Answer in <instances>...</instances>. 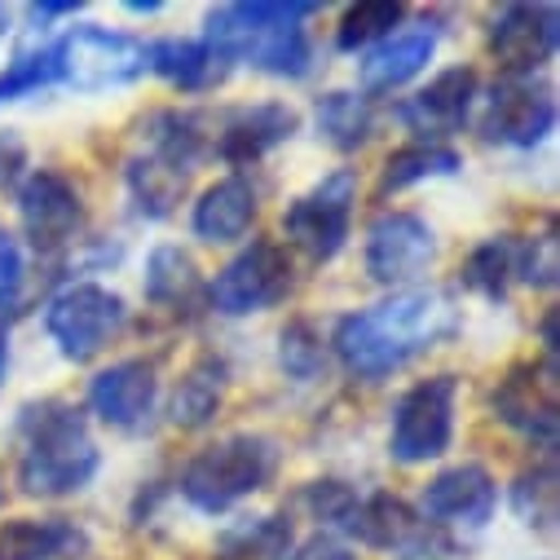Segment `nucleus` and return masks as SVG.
Segmentation results:
<instances>
[{
	"label": "nucleus",
	"mask_w": 560,
	"mask_h": 560,
	"mask_svg": "<svg viewBox=\"0 0 560 560\" xmlns=\"http://www.w3.org/2000/svg\"><path fill=\"white\" fill-rule=\"evenodd\" d=\"M459 331V310L438 288H406L380 305L353 310L336 323L331 349L353 380H388L419 353L438 349Z\"/></svg>",
	"instance_id": "obj_1"
},
{
	"label": "nucleus",
	"mask_w": 560,
	"mask_h": 560,
	"mask_svg": "<svg viewBox=\"0 0 560 560\" xmlns=\"http://www.w3.org/2000/svg\"><path fill=\"white\" fill-rule=\"evenodd\" d=\"M19 490L27 499H71L93 486L102 451L89 419L67 397L27 401L19 410Z\"/></svg>",
	"instance_id": "obj_2"
},
{
	"label": "nucleus",
	"mask_w": 560,
	"mask_h": 560,
	"mask_svg": "<svg viewBox=\"0 0 560 560\" xmlns=\"http://www.w3.org/2000/svg\"><path fill=\"white\" fill-rule=\"evenodd\" d=\"M314 14L318 5H305V0H296V5H269V0L221 5V10H208L203 40L230 62H247L278 80H305L314 67L305 19Z\"/></svg>",
	"instance_id": "obj_3"
},
{
	"label": "nucleus",
	"mask_w": 560,
	"mask_h": 560,
	"mask_svg": "<svg viewBox=\"0 0 560 560\" xmlns=\"http://www.w3.org/2000/svg\"><path fill=\"white\" fill-rule=\"evenodd\" d=\"M278 464H283V451H278L273 438L265 433H230L203 451L190 455V464L182 468V494L190 508L208 512V516H221L230 512L234 503L260 494Z\"/></svg>",
	"instance_id": "obj_4"
},
{
	"label": "nucleus",
	"mask_w": 560,
	"mask_h": 560,
	"mask_svg": "<svg viewBox=\"0 0 560 560\" xmlns=\"http://www.w3.org/2000/svg\"><path fill=\"white\" fill-rule=\"evenodd\" d=\"M147 71H151L147 45L128 32H110L102 23H80L62 40H54V75L62 89H75V93L128 89Z\"/></svg>",
	"instance_id": "obj_5"
},
{
	"label": "nucleus",
	"mask_w": 560,
	"mask_h": 560,
	"mask_svg": "<svg viewBox=\"0 0 560 560\" xmlns=\"http://www.w3.org/2000/svg\"><path fill=\"white\" fill-rule=\"evenodd\" d=\"M455 401H459V375L451 371L410 384L393 406L388 455L406 468L442 459L455 442Z\"/></svg>",
	"instance_id": "obj_6"
},
{
	"label": "nucleus",
	"mask_w": 560,
	"mask_h": 560,
	"mask_svg": "<svg viewBox=\"0 0 560 560\" xmlns=\"http://www.w3.org/2000/svg\"><path fill=\"white\" fill-rule=\"evenodd\" d=\"M296 283V265L283 243L273 238H252L243 252L230 256L225 269L208 283V305L225 318H247L265 314L273 305H283Z\"/></svg>",
	"instance_id": "obj_7"
},
{
	"label": "nucleus",
	"mask_w": 560,
	"mask_h": 560,
	"mask_svg": "<svg viewBox=\"0 0 560 560\" xmlns=\"http://www.w3.org/2000/svg\"><path fill=\"white\" fill-rule=\"evenodd\" d=\"M124 327H128V305L119 292L102 283H71L45 305V331L58 345V353L75 366L106 353Z\"/></svg>",
	"instance_id": "obj_8"
},
{
	"label": "nucleus",
	"mask_w": 560,
	"mask_h": 560,
	"mask_svg": "<svg viewBox=\"0 0 560 560\" xmlns=\"http://www.w3.org/2000/svg\"><path fill=\"white\" fill-rule=\"evenodd\" d=\"M353 203H358V173L353 168L327 173L301 199L288 203V212H283L288 243L301 247L314 265L336 260L349 238V225H353Z\"/></svg>",
	"instance_id": "obj_9"
},
{
	"label": "nucleus",
	"mask_w": 560,
	"mask_h": 560,
	"mask_svg": "<svg viewBox=\"0 0 560 560\" xmlns=\"http://www.w3.org/2000/svg\"><path fill=\"white\" fill-rule=\"evenodd\" d=\"M362 265H366L371 283L406 292V283H419V278L438 265V230L419 212H406V208L380 212L366 230Z\"/></svg>",
	"instance_id": "obj_10"
},
{
	"label": "nucleus",
	"mask_w": 560,
	"mask_h": 560,
	"mask_svg": "<svg viewBox=\"0 0 560 560\" xmlns=\"http://www.w3.org/2000/svg\"><path fill=\"white\" fill-rule=\"evenodd\" d=\"M19 217L36 252L54 256L71 247L84 230V195L80 186L58 168H36L19 186Z\"/></svg>",
	"instance_id": "obj_11"
},
{
	"label": "nucleus",
	"mask_w": 560,
	"mask_h": 560,
	"mask_svg": "<svg viewBox=\"0 0 560 560\" xmlns=\"http://www.w3.org/2000/svg\"><path fill=\"white\" fill-rule=\"evenodd\" d=\"M490 406H494L499 424H508L512 433H521L525 442H534V446H542L551 455L556 424H560L556 419V358L512 366L499 380Z\"/></svg>",
	"instance_id": "obj_12"
},
{
	"label": "nucleus",
	"mask_w": 560,
	"mask_h": 560,
	"mask_svg": "<svg viewBox=\"0 0 560 560\" xmlns=\"http://www.w3.org/2000/svg\"><path fill=\"white\" fill-rule=\"evenodd\" d=\"M499 508V486L486 464H451L419 490V521L429 529H481Z\"/></svg>",
	"instance_id": "obj_13"
},
{
	"label": "nucleus",
	"mask_w": 560,
	"mask_h": 560,
	"mask_svg": "<svg viewBox=\"0 0 560 560\" xmlns=\"http://www.w3.org/2000/svg\"><path fill=\"white\" fill-rule=\"evenodd\" d=\"M155 397H160V375L155 362L147 358L110 362L89 380V410L115 433H142L155 415Z\"/></svg>",
	"instance_id": "obj_14"
},
{
	"label": "nucleus",
	"mask_w": 560,
	"mask_h": 560,
	"mask_svg": "<svg viewBox=\"0 0 560 560\" xmlns=\"http://www.w3.org/2000/svg\"><path fill=\"white\" fill-rule=\"evenodd\" d=\"M556 5H508L490 23V58L508 80H534L556 58Z\"/></svg>",
	"instance_id": "obj_15"
},
{
	"label": "nucleus",
	"mask_w": 560,
	"mask_h": 560,
	"mask_svg": "<svg viewBox=\"0 0 560 560\" xmlns=\"http://www.w3.org/2000/svg\"><path fill=\"white\" fill-rule=\"evenodd\" d=\"M551 128H556V97L547 84H534V80H503L481 119L486 142H499L512 151L542 147Z\"/></svg>",
	"instance_id": "obj_16"
},
{
	"label": "nucleus",
	"mask_w": 560,
	"mask_h": 560,
	"mask_svg": "<svg viewBox=\"0 0 560 560\" xmlns=\"http://www.w3.org/2000/svg\"><path fill=\"white\" fill-rule=\"evenodd\" d=\"M477 71L472 67H446L438 80H429L419 93H410L401 106H397V119L419 137L424 147H442V137L459 132L472 115V102H477Z\"/></svg>",
	"instance_id": "obj_17"
},
{
	"label": "nucleus",
	"mask_w": 560,
	"mask_h": 560,
	"mask_svg": "<svg viewBox=\"0 0 560 560\" xmlns=\"http://www.w3.org/2000/svg\"><path fill=\"white\" fill-rule=\"evenodd\" d=\"M301 128V115L288 102H256V106H238L221 119V128L212 132V155L230 168H247L256 160H265L273 147L292 142Z\"/></svg>",
	"instance_id": "obj_18"
},
{
	"label": "nucleus",
	"mask_w": 560,
	"mask_h": 560,
	"mask_svg": "<svg viewBox=\"0 0 560 560\" xmlns=\"http://www.w3.org/2000/svg\"><path fill=\"white\" fill-rule=\"evenodd\" d=\"M345 538H358L362 547H380V551H406V556H424V547L433 542V529L419 521V512L388 494V490H358V503L349 512V521L340 525Z\"/></svg>",
	"instance_id": "obj_19"
},
{
	"label": "nucleus",
	"mask_w": 560,
	"mask_h": 560,
	"mask_svg": "<svg viewBox=\"0 0 560 560\" xmlns=\"http://www.w3.org/2000/svg\"><path fill=\"white\" fill-rule=\"evenodd\" d=\"M142 288H147L151 310H160L168 318H190L195 310L208 305V283H203V273H199V260L182 243L151 247Z\"/></svg>",
	"instance_id": "obj_20"
},
{
	"label": "nucleus",
	"mask_w": 560,
	"mask_h": 560,
	"mask_svg": "<svg viewBox=\"0 0 560 560\" xmlns=\"http://www.w3.org/2000/svg\"><path fill=\"white\" fill-rule=\"evenodd\" d=\"M438 54V32L433 27H406L393 32L388 40H380L375 49H366V58L358 62V80H362V97H380V93H397L406 89L419 71H424Z\"/></svg>",
	"instance_id": "obj_21"
},
{
	"label": "nucleus",
	"mask_w": 560,
	"mask_h": 560,
	"mask_svg": "<svg viewBox=\"0 0 560 560\" xmlns=\"http://www.w3.org/2000/svg\"><path fill=\"white\" fill-rule=\"evenodd\" d=\"M256 217H260L256 186L247 177H225L199 195V203L190 212V230H195V238H203L212 247H230L252 234Z\"/></svg>",
	"instance_id": "obj_22"
},
{
	"label": "nucleus",
	"mask_w": 560,
	"mask_h": 560,
	"mask_svg": "<svg viewBox=\"0 0 560 560\" xmlns=\"http://www.w3.org/2000/svg\"><path fill=\"white\" fill-rule=\"evenodd\" d=\"M147 67L160 80H168L177 93H212L234 71V62L217 54L208 40H182V36L147 45Z\"/></svg>",
	"instance_id": "obj_23"
},
{
	"label": "nucleus",
	"mask_w": 560,
	"mask_h": 560,
	"mask_svg": "<svg viewBox=\"0 0 560 560\" xmlns=\"http://www.w3.org/2000/svg\"><path fill=\"white\" fill-rule=\"evenodd\" d=\"M89 551V534L67 516H14L0 525V560H67Z\"/></svg>",
	"instance_id": "obj_24"
},
{
	"label": "nucleus",
	"mask_w": 560,
	"mask_h": 560,
	"mask_svg": "<svg viewBox=\"0 0 560 560\" xmlns=\"http://www.w3.org/2000/svg\"><path fill=\"white\" fill-rule=\"evenodd\" d=\"M124 186H128V199L137 203V212L151 217V221H164L177 212V203L186 199L190 190V173L147 147H137L124 164Z\"/></svg>",
	"instance_id": "obj_25"
},
{
	"label": "nucleus",
	"mask_w": 560,
	"mask_h": 560,
	"mask_svg": "<svg viewBox=\"0 0 560 560\" xmlns=\"http://www.w3.org/2000/svg\"><path fill=\"white\" fill-rule=\"evenodd\" d=\"M225 388H230V366L225 358L217 353H203L186 366V375L177 380L173 388V401H168V419L177 429H208L221 401H225Z\"/></svg>",
	"instance_id": "obj_26"
},
{
	"label": "nucleus",
	"mask_w": 560,
	"mask_h": 560,
	"mask_svg": "<svg viewBox=\"0 0 560 560\" xmlns=\"http://www.w3.org/2000/svg\"><path fill=\"white\" fill-rule=\"evenodd\" d=\"M142 147L195 173L212 155V132L199 110H155L142 119Z\"/></svg>",
	"instance_id": "obj_27"
},
{
	"label": "nucleus",
	"mask_w": 560,
	"mask_h": 560,
	"mask_svg": "<svg viewBox=\"0 0 560 560\" xmlns=\"http://www.w3.org/2000/svg\"><path fill=\"white\" fill-rule=\"evenodd\" d=\"M292 547H296L292 521L278 512H265V516H243L225 525L212 560H288Z\"/></svg>",
	"instance_id": "obj_28"
},
{
	"label": "nucleus",
	"mask_w": 560,
	"mask_h": 560,
	"mask_svg": "<svg viewBox=\"0 0 560 560\" xmlns=\"http://www.w3.org/2000/svg\"><path fill=\"white\" fill-rule=\"evenodd\" d=\"M314 124H318V137L336 151H362L375 132V110H371V97L362 93H349V89H331L314 102Z\"/></svg>",
	"instance_id": "obj_29"
},
{
	"label": "nucleus",
	"mask_w": 560,
	"mask_h": 560,
	"mask_svg": "<svg viewBox=\"0 0 560 560\" xmlns=\"http://www.w3.org/2000/svg\"><path fill=\"white\" fill-rule=\"evenodd\" d=\"M464 168V155L451 151V147H424V142H415V147H401L384 160L380 168V186L375 195L388 199V195H401L419 182H433V177H455Z\"/></svg>",
	"instance_id": "obj_30"
},
{
	"label": "nucleus",
	"mask_w": 560,
	"mask_h": 560,
	"mask_svg": "<svg viewBox=\"0 0 560 560\" xmlns=\"http://www.w3.org/2000/svg\"><path fill=\"white\" fill-rule=\"evenodd\" d=\"M464 278V288L486 296V301H503L508 288H512V278H516V243L508 234H494L486 243H477L459 269Z\"/></svg>",
	"instance_id": "obj_31"
},
{
	"label": "nucleus",
	"mask_w": 560,
	"mask_h": 560,
	"mask_svg": "<svg viewBox=\"0 0 560 560\" xmlns=\"http://www.w3.org/2000/svg\"><path fill=\"white\" fill-rule=\"evenodd\" d=\"M512 512L538 534L556 529V516H560V503H556V455H542L534 468H525L512 481Z\"/></svg>",
	"instance_id": "obj_32"
},
{
	"label": "nucleus",
	"mask_w": 560,
	"mask_h": 560,
	"mask_svg": "<svg viewBox=\"0 0 560 560\" xmlns=\"http://www.w3.org/2000/svg\"><path fill=\"white\" fill-rule=\"evenodd\" d=\"M401 5L397 0H362V5L345 10L340 27H336V45L345 54H358V49H375L380 40L393 36V27L401 23Z\"/></svg>",
	"instance_id": "obj_33"
},
{
	"label": "nucleus",
	"mask_w": 560,
	"mask_h": 560,
	"mask_svg": "<svg viewBox=\"0 0 560 560\" xmlns=\"http://www.w3.org/2000/svg\"><path fill=\"white\" fill-rule=\"evenodd\" d=\"M278 366H283L296 384H314L327 366V349H323V336L314 331V323L296 318L283 327V336H278Z\"/></svg>",
	"instance_id": "obj_34"
},
{
	"label": "nucleus",
	"mask_w": 560,
	"mask_h": 560,
	"mask_svg": "<svg viewBox=\"0 0 560 560\" xmlns=\"http://www.w3.org/2000/svg\"><path fill=\"white\" fill-rule=\"evenodd\" d=\"M49 84H58V75H54V45L23 49V54H14V62H5V71H0V106L19 102V97H32V93H40Z\"/></svg>",
	"instance_id": "obj_35"
},
{
	"label": "nucleus",
	"mask_w": 560,
	"mask_h": 560,
	"mask_svg": "<svg viewBox=\"0 0 560 560\" xmlns=\"http://www.w3.org/2000/svg\"><path fill=\"white\" fill-rule=\"evenodd\" d=\"M516 273H521V283H529L534 292H551L556 288L560 243H556V230L551 225L542 234H529L525 243H516Z\"/></svg>",
	"instance_id": "obj_36"
},
{
	"label": "nucleus",
	"mask_w": 560,
	"mask_h": 560,
	"mask_svg": "<svg viewBox=\"0 0 560 560\" xmlns=\"http://www.w3.org/2000/svg\"><path fill=\"white\" fill-rule=\"evenodd\" d=\"M23 288H27V256H23V243L10 225H0V323H5L19 301H23Z\"/></svg>",
	"instance_id": "obj_37"
},
{
	"label": "nucleus",
	"mask_w": 560,
	"mask_h": 560,
	"mask_svg": "<svg viewBox=\"0 0 560 560\" xmlns=\"http://www.w3.org/2000/svg\"><path fill=\"white\" fill-rule=\"evenodd\" d=\"M23 168H27V147L14 128H0V190L5 186H19L23 182Z\"/></svg>",
	"instance_id": "obj_38"
},
{
	"label": "nucleus",
	"mask_w": 560,
	"mask_h": 560,
	"mask_svg": "<svg viewBox=\"0 0 560 560\" xmlns=\"http://www.w3.org/2000/svg\"><path fill=\"white\" fill-rule=\"evenodd\" d=\"M288 560H358L336 534H314V538H305L301 547H292V556Z\"/></svg>",
	"instance_id": "obj_39"
},
{
	"label": "nucleus",
	"mask_w": 560,
	"mask_h": 560,
	"mask_svg": "<svg viewBox=\"0 0 560 560\" xmlns=\"http://www.w3.org/2000/svg\"><path fill=\"white\" fill-rule=\"evenodd\" d=\"M80 5H71V0H40V5H27V14L36 19V23H49V19H67V14H75Z\"/></svg>",
	"instance_id": "obj_40"
},
{
	"label": "nucleus",
	"mask_w": 560,
	"mask_h": 560,
	"mask_svg": "<svg viewBox=\"0 0 560 560\" xmlns=\"http://www.w3.org/2000/svg\"><path fill=\"white\" fill-rule=\"evenodd\" d=\"M5 371H10V327L0 323V380H5Z\"/></svg>",
	"instance_id": "obj_41"
},
{
	"label": "nucleus",
	"mask_w": 560,
	"mask_h": 560,
	"mask_svg": "<svg viewBox=\"0 0 560 560\" xmlns=\"http://www.w3.org/2000/svg\"><path fill=\"white\" fill-rule=\"evenodd\" d=\"M128 10H132V14H155V10H160V0H132Z\"/></svg>",
	"instance_id": "obj_42"
},
{
	"label": "nucleus",
	"mask_w": 560,
	"mask_h": 560,
	"mask_svg": "<svg viewBox=\"0 0 560 560\" xmlns=\"http://www.w3.org/2000/svg\"><path fill=\"white\" fill-rule=\"evenodd\" d=\"M406 560H429V556H406Z\"/></svg>",
	"instance_id": "obj_43"
}]
</instances>
